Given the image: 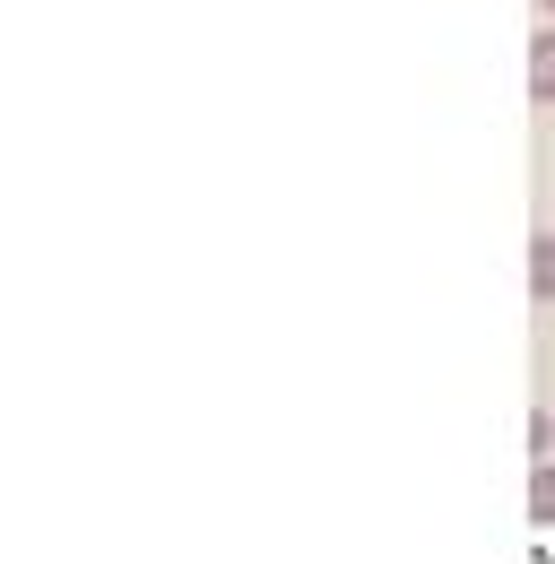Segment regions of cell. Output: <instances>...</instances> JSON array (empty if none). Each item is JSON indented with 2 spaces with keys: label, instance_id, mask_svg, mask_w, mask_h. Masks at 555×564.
I'll use <instances>...</instances> for the list:
<instances>
[{
  "label": "cell",
  "instance_id": "1",
  "mask_svg": "<svg viewBox=\"0 0 555 564\" xmlns=\"http://www.w3.org/2000/svg\"><path fill=\"white\" fill-rule=\"evenodd\" d=\"M530 96H538V105H555V26H538V35H530Z\"/></svg>",
  "mask_w": 555,
  "mask_h": 564
},
{
  "label": "cell",
  "instance_id": "2",
  "mask_svg": "<svg viewBox=\"0 0 555 564\" xmlns=\"http://www.w3.org/2000/svg\"><path fill=\"white\" fill-rule=\"evenodd\" d=\"M530 295L555 304V235H547V226H538V243H530Z\"/></svg>",
  "mask_w": 555,
  "mask_h": 564
},
{
  "label": "cell",
  "instance_id": "3",
  "mask_svg": "<svg viewBox=\"0 0 555 564\" xmlns=\"http://www.w3.org/2000/svg\"><path fill=\"white\" fill-rule=\"evenodd\" d=\"M530 521H538V530H555V460H538V469H530Z\"/></svg>",
  "mask_w": 555,
  "mask_h": 564
},
{
  "label": "cell",
  "instance_id": "4",
  "mask_svg": "<svg viewBox=\"0 0 555 564\" xmlns=\"http://www.w3.org/2000/svg\"><path fill=\"white\" fill-rule=\"evenodd\" d=\"M538 9H547V18H555V0H538Z\"/></svg>",
  "mask_w": 555,
  "mask_h": 564
},
{
  "label": "cell",
  "instance_id": "5",
  "mask_svg": "<svg viewBox=\"0 0 555 564\" xmlns=\"http://www.w3.org/2000/svg\"><path fill=\"white\" fill-rule=\"evenodd\" d=\"M547 235H555V226H547Z\"/></svg>",
  "mask_w": 555,
  "mask_h": 564
}]
</instances>
